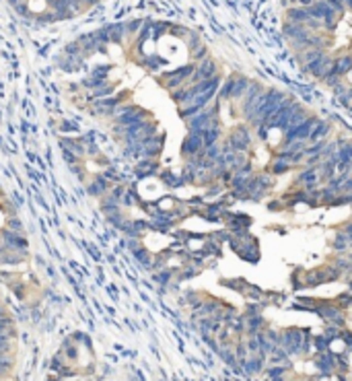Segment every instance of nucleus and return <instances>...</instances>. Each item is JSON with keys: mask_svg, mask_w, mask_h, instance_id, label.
Segmentation results:
<instances>
[{"mask_svg": "<svg viewBox=\"0 0 352 381\" xmlns=\"http://www.w3.org/2000/svg\"><path fill=\"white\" fill-rule=\"evenodd\" d=\"M309 15L315 21H319V23H324L328 17H340V13L332 5H328L326 0H315V3L309 7Z\"/></svg>", "mask_w": 352, "mask_h": 381, "instance_id": "423d86ee", "label": "nucleus"}, {"mask_svg": "<svg viewBox=\"0 0 352 381\" xmlns=\"http://www.w3.org/2000/svg\"><path fill=\"white\" fill-rule=\"evenodd\" d=\"M332 247H334L336 251H346V249H350V237H348L344 231H338L336 237H334V241H332Z\"/></svg>", "mask_w": 352, "mask_h": 381, "instance_id": "412c9836", "label": "nucleus"}, {"mask_svg": "<svg viewBox=\"0 0 352 381\" xmlns=\"http://www.w3.org/2000/svg\"><path fill=\"white\" fill-rule=\"evenodd\" d=\"M161 179H163V183H165L167 187H171V189H177V187L185 185L183 177L177 175V173H173V171H163V173H161Z\"/></svg>", "mask_w": 352, "mask_h": 381, "instance_id": "a211bd4d", "label": "nucleus"}, {"mask_svg": "<svg viewBox=\"0 0 352 381\" xmlns=\"http://www.w3.org/2000/svg\"><path fill=\"white\" fill-rule=\"evenodd\" d=\"M334 266H336L340 272H344V270H350V268H352V260H350V258H336Z\"/></svg>", "mask_w": 352, "mask_h": 381, "instance_id": "393cba45", "label": "nucleus"}, {"mask_svg": "<svg viewBox=\"0 0 352 381\" xmlns=\"http://www.w3.org/2000/svg\"><path fill=\"white\" fill-rule=\"evenodd\" d=\"M286 21L297 23V25H309V23L313 21V17L309 15V9H305V7H295V9H289V11H286Z\"/></svg>", "mask_w": 352, "mask_h": 381, "instance_id": "6e6552de", "label": "nucleus"}, {"mask_svg": "<svg viewBox=\"0 0 352 381\" xmlns=\"http://www.w3.org/2000/svg\"><path fill=\"white\" fill-rule=\"evenodd\" d=\"M9 229H11V231H15V233H23V227H21L19 218H11L9 220Z\"/></svg>", "mask_w": 352, "mask_h": 381, "instance_id": "c85d7f7f", "label": "nucleus"}, {"mask_svg": "<svg viewBox=\"0 0 352 381\" xmlns=\"http://www.w3.org/2000/svg\"><path fill=\"white\" fill-rule=\"evenodd\" d=\"M227 220H229V227L233 231H243L251 225V218L247 214H233V212H227Z\"/></svg>", "mask_w": 352, "mask_h": 381, "instance_id": "f8f14e48", "label": "nucleus"}, {"mask_svg": "<svg viewBox=\"0 0 352 381\" xmlns=\"http://www.w3.org/2000/svg\"><path fill=\"white\" fill-rule=\"evenodd\" d=\"M344 7H346V9H350V11H352V0H344Z\"/></svg>", "mask_w": 352, "mask_h": 381, "instance_id": "473e14b6", "label": "nucleus"}, {"mask_svg": "<svg viewBox=\"0 0 352 381\" xmlns=\"http://www.w3.org/2000/svg\"><path fill=\"white\" fill-rule=\"evenodd\" d=\"M134 173L136 177H148V175H154V173H159V163H156L154 159H140L138 165L134 167Z\"/></svg>", "mask_w": 352, "mask_h": 381, "instance_id": "9d476101", "label": "nucleus"}, {"mask_svg": "<svg viewBox=\"0 0 352 381\" xmlns=\"http://www.w3.org/2000/svg\"><path fill=\"white\" fill-rule=\"evenodd\" d=\"M330 132H332V124H330V122H324V120H319V122H317V126L313 128V132H311V138H309V142L326 140Z\"/></svg>", "mask_w": 352, "mask_h": 381, "instance_id": "dca6fc26", "label": "nucleus"}, {"mask_svg": "<svg viewBox=\"0 0 352 381\" xmlns=\"http://www.w3.org/2000/svg\"><path fill=\"white\" fill-rule=\"evenodd\" d=\"M124 99H126V95H117V97L109 95V97L93 99V101H91V103H93V111L99 113V116H107V118H111L113 113H115V109L124 103Z\"/></svg>", "mask_w": 352, "mask_h": 381, "instance_id": "f257e3e1", "label": "nucleus"}, {"mask_svg": "<svg viewBox=\"0 0 352 381\" xmlns=\"http://www.w3.org/2000/svg\"><path fill=\"white\" fill-rule=\"evenodd\" d=\"M136 202H138V194H136V192H126L124 198H122V204H124V206H134Z\"/></svg>", "mask_w": 352, "mask_h": 381, "instance_id": "bb28decb", "label": "nucleus"}, {"mask_svg": "<svg viewBox=\"0 0 352 381\" xmlns=\"http://www.w3.org/2000/svg\"><path fill=\"white\" fill-rule=\"evenodd\" d=\"M5 315H7V313H5V309H3V307H0V318H5Z\"/></svg>", "mask_w": 352, "mask_h": 381, "instance_id": "72a5a7b5", "label": "nucleus"}, {"mask_svg": "<svg viewBox=\"0 0 352 381\" xmlns=\"http://www.w3.org/2000/svg\"><path fill=\"white\" fill-rule=\"evenodd\" d=\"M291 165L293 163L289 159H282V157L276 155V159H272V163H270V173L272 175H282V173H286L291 169Z\"/></svg>", "mask_w": 352, "mask_h": 381, "instance_id": "f3484780", "label": "nucleus"}, {"mask_svg": "<svg viewBox=\"0 0 352 381\" xmlns=\"http://www.w3.org/2000/svg\"><path fill=\"white\" fill-rule=\"evenodd\" d=\"M282 208H286V204H284L282 200H272V202H268V210H272V212H280Z\"/></svg>", "mask_w": 352, "mask_h": 381, "instance_id": "cd10ccee", "label": "nucleus"}, {"mask_svg": "<svg viewBox=\"0 0 352 381\" xmlns=\"http://www.w3.org/2000/svg\"><path fill=\"white\" fill-rule=\"evenodd\" d=\"M109 189H111V181L105 175H97L89 183V194H93V196H105V194H109Z\"/></svg>", "mask_w": 352, "mask_h": 381, "instance_id": "1a4fd4ad", "label": "nucleus"}, {"mask_svg": "<svg viewBox=\"0 0 352 381\" xmlns=\"http://www.w3.org/2000/svg\"><path fill=\"white\" fill-rule=\"evenodd\" d=\"M317 179H319V171H317V167H305V169L297 175V183L303 185L305 189H315Z\"/></svg>", "mask_w": 352, "mask_h": 381, "instance_id": "0eeeda50", "label": "nucleus"}, {"mask_svg": "<svg viewBox=\"0 0 352 381\" xmlns=\"http://www.w3.org/2000/svg\"><path fill=\"white\" fill-rule=\"evenodd\" d=\"M165 134H154L146 140H142V159H156L163 152Z\"/></svg>", "mask_w": 352, "mask_h": 381, "instance_id": "20e7f679", "label": "nucleus"}, {"mask_svg": "<svg viewBox=\"0 0 352 381\" xmlns=\"http://www.w3.org/2000/svg\"><path fill=\"white\" fill-rule=\"evenodd\" d=\"M233 81H235V76H229V79L222 83V87L218 89V95L216 99L222 103V101H229L231 99V91H233Z\"/></svg>", "mask_w": 352, "mask_h": 381, "instance_id": "5701e85b", "label": "nucleus"}, {"mask_svg": "<svg viewBox=\"0 0 352 381\" xmlns=\"http://www.w3.org/2000/svg\"><path fill=\"white\" fill-rule=\"evenodd\" d=\"M317 171H319V177H324V179H332V177H336V173H338V169H336V165L332 163V161H322L319 165H317Z\"/></svg>", "mask_w": 352, "mask_h": 381, "instance_id": "6ab92c4d", "label": "nucleus"}, {"mask_svg": "<svg viewBox=\"0 0 352 381\" xmlns=\"http://www.w3.org/2000/svg\"><path fill=\"white\" fill-rule=\"evenodd\" d=\"M191 54V60H196V62H202L204 58H206V54H208V50H206V46L202 44L198 50H194V52H189Z\"/></svg>", "mask_w": 352, "mask_h": 381, "instance_id": "a878e982", "label": "nucleus"}, {"mask_svg": "<svg viewBox=\"0 0 352 381\" xmlns=\"http://www.w3.org/2000/svg\"><path fill=\"white\" fill-rule=\"evenodd\" d=\"M204 150V138L202 134H196V132H189L181 144V152L185 157H196L200 155V152Z\"/></svg>", "mask_w": 352, "mask_h": 381, "instance_id": "39448f33", "label": "nucleus"}, {"mask_svg": "<svg viewBox=\"0 0 352 381\" xmlns=\"http://www.w3.org/2000/svg\"><path fill=\"white\" fill-rule=\"evenodd\" d=\"M154 278L159 280V282H163V284H165V282H167V280L171 278V272H159V274H156Z\"/></svg>", "mask_w": 352, "mask_h": 381, "instance_id": "7c9ffc66", "label": "nucleus"}, {"mask_svg": "<svg viewBox=\"0 0 352 381\" xmlns=\"http://www.w3.org/2000/svg\"><path fill=\"white\" fill-rule=\"evenodd\" d=\"M332 89H334V95H336L338 99H340L342 95H346V91H348V89H346L342 83H338V85H336V87H332Z\"/></svg>", "mask_w": 352, "mask_h": 381, "instance_id": "c756f323", "label": "nucleus"}, {"mask_svg": "<svg viewBox=\"0 0 352 381\" xmlns=\"http://www.w3.org/2000/svg\"><path fill=\"white\" fill-rule=\"evenodd\" d=\"M142 25H144V21H140V19L128 21V23H126V31H128V35H134V33H138V31L142 29Z\"/></svg>", "mask_w": 352, "mask_h": 381, "instance_id": "b1692460", "label": "nucleus"}, {"mask_svg": "<svg viewBox=\"0 0 352 381\" xmlns=\"http://www.w3.org/2000/svg\"><path fill=\"white\" fill-rule=\"evenodd\" d=\"M249 79L247 76H235V81H233V91H231V99H243V95H245V91H247V87H249Z\"/></svg>", "mask_w": 352, "mask_h": 381, "instance_id": "4468645a", "label": "nucleus"}, {"mask_svg": "<svg viewBox=\"0 0 352 381\" xmlns=\"http://www.w3.org/2000/svg\"><path fill=\"white\" fill-rule=\"evenodd\" d=\"M107 33H109V44H122V40L128 35L126 31V23H115V25H109L107 27Z\"/></svg>", "mask_w": 352, "mask_h": 381, "instance_id": "2eb2a0df", "label": "nucleus"}, {"mask_svg": "<svg viewBox=\"0 0 352 381\" xmlns=\"http://www.w3.org/2000/svg\"><path fill=\"white\" fill-rule=\"evenodd\" d=\"M350 70H352V56H340V58L334 60V66H332L330 74H332V76H340V79H342V76L348 74ZM330 74H328V76H330ZM328 76H326V79H328Z\"/></svg>", "mask_w": 352, "mask_h": 381, "instance_id": "9b49d317", "label": "nucleus"}, {"mask_svg": "<svg viewBox=\"0 0 352 381\" xmlns=\"http://www.w3.org/2000/svg\"><path fill=\"white\" fill-rule=\"evenodd\" d=\"M295 3H299L301 7H305V9H309L313 3H315V0H295Z\"/></svg>", "mask_w": 352, "mask_h": 381, "instance_id": "2f4dec72", "label": "nucleus"}, {"mask_svg": "<svg viewBox=\"0 0 352 381\" xmlns=\"http://www.w3.org/2000/svg\"><path fill=\"white\" fill-rule=\"evenodd\" d=\"M202 138H204V148H210V146L218 144L220 142V128H208L202 134Z\"/></svg>", "mask_w": 352, "mask_h": 381, "instance_id": "aec40b11", "label": "nucleus"}, {"mask_svg": "<svg viewBox=\"0 0 352 381\" xmlns=\"http://www.w3.org/2000/svg\"><path fill=\"white\" fill-rule=\"evenodd\" d=\"M225 159H227V167H229L233 173H235V171H239V169H243L245 163H247L245 152H227Z\"/></svg>", "mask_w": 352, "mask_h": 381, "instance_id": "ddd939ff", "label": "nucleus"}, {"mask_svg": "<svg viewBox=\"0 0 352 381\" xmlns=\"http://www.w3.org/2000/svg\"><path fill=\"white\" fill-rule=\"evenodd\" d=\"M233 136L237 138V140H241L243 144H251V132H249V126H245V124H239V126H235V130H233Z\"/></svg>", "mask_w": 352, "mask_h": 381, "instance_id": "4be33fe9", "label": "nucleus"}, {"mask_svg": "<svg viewBox=\"0 0 352 381\" xmlns=\"http://www.w3.org/2000/svg\"><path fill=\"white\" fill-rule=\"evenodd\" d=\"M348 97H350V101H352V87L348 89Z\"/></svg>", "mask_w": 352, "mask_h": 381, "instance_id": "f704fd0d", "label": "nucleus"}, {"mask_svg": "<svg viewBox=\"0 0 352 381\" xmlns=\"http://www.w3.org/2000/svg\"><path fill=\"white\" fill-rule=\"evenodd\" d=\"M332 66H334V58H330L328 54H324V56L315 58L313 62H309L307 66H303V70H305V72H309L311 76H315V79L326 81V76L330 74Z\"/></svg>", "mask_w": 352, "mask_h": 381, "instance_id": "f03ea898", "label": "nucleus"}, {"mask_svg": "<svg viewBox=\"0 0 352 381\" xmlns=\"http://www.w3.org/2000/svg\"><path fill=\"white\" fill-rule=\"evenodd\" d=\"M212 76H216V62H214L212 58H204L202 62L196 64V70H194V74H191L189 83H191V85H198V83H202V81L212 79Z\"/></svg>", "mask_w": 352, "mask_h": 381, "instance_id": "7ed1b4c3", "label": "nucleus"}]
</instances>
